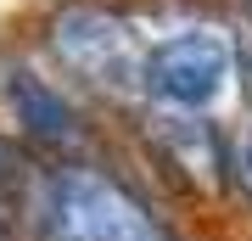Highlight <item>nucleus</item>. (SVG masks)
Returning <instances> with one entry per match:
<instances>
[{
  "label": "nucleus",
  "mask_w": 252,
  "mask_h": 241,
  "mask_svg": "<svg viewBox=\"0 0 252 241\" xmlns=\"http://www.w3.org/2000/svg\"><path fill=\"white\" fill-rule=\"evenodd\" d=\"M0 135L17 152L28 146V152L62 163V157H73L84 146V118L62 90L51 79H39L28 62L0 56Z\"/></svg>",
  "instance_id": "nucleus-4"
},
{
  "label": "nucleus",
  "mask_w": 252,
  "mask_h": 241,
  "mask_svg": "<svg viewBox=\"0 0 252 241\" xmlns=\"http://www.w3.org/2000/svg\"><path fill=\"white\" fill-rule=\"evenodd\" d=\"M146 140L157 163L190 191H224L230 185V140L202 112H157L146 107Z\"/></svg>",
  "instance_id": "nucleus-5"
},
{
  "label": "nucleus",
  "mask_w": 252,
  "mask_h": 241,
  "mask_svg": "<svg viewBox=\"0 0 252 241\" xmlns=\"http://www.w3.org/2000/svg\"><path fill=\"white\" fill-rule=\"evenodd\" d=\"M23 213L39 241H180L168 213L135 179L95 157H62L34 169Z\"/></svg>",
  "instance_id": "nucleus-1"
},
{
  "label": "nucleus",
  "mask_w": 252,
  "mask_h": 241,
  "mask_svg": "<svg viewBox=\"0 0 252 241\" xmlns=\"http://www.w3.org/2000/svg\"><path fill=\"white\" fill-rule=\"evenodd\" d=\"M241 79V39L219 23H180L146 39L140 101L157 112H213Z\"/></svg>",
  "instance_id": "nucleus-2"
},
{
  "label": "nucleus",
  "mask_w": 252,
  "mask_h": 241,
  "mask_svg": "<svg viewBox=\"0 0 252 241\" xmlns=\"http://www.w3.org/2000/svg\"><path fill=\"white\" fill-rule=\"evenodd\" d=\"M241 84H247V96H252V51H241Z\"/></svg>",
  "instance_id": "nucleus-7"
},
{
  "label": "nucleus",
  "mask_w": 252,
  "mask_h": 241,
  "mask_svg": "<svg viewBox=\"0 0 252 241\" xmlns=\"http://www.w3.org/2000/svg\"><path fill=\"white\" fill-rule=\"evenodd\" d=\"M230 191L252 207V129L230 140Z\"/></svg>",
  "instance_id": "nucleus-6"
},
{
  "label": "nucleus",
  "mask_w": 252,
  "mask_h": 241,
  "mask_svg": "<svg viewBox=\"0 0 252 241\" xmlns=\"http://www.w3.org/2000/svg\"><path fill=\"white\" fill-rule=\"evenodd\" d=\"M45 45L84 90L140 101L146 34L118 6H107V0H67V6H56L51 23H45Z\"/></svg>",
  "instance_id": "nucleus-3"
}]
</instances>
